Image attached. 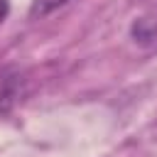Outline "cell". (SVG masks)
Listing matches in <instances>:
<instances>
[{
  "label": "cell",
  "instance_id": "obj_1",
  "mask_svg": "<svg viewBox=\"0 0 157 157\" xmlns=\"http://www.w3.org/2000/svg\"><path fill=\"white\" fill-rule=\"evenodd\" d=\"M27 96H29L27 71L20 66H2L0 69V115H10Z\"/></svg>",
  "mask_w": 157,
  "mask_h": 157
},
{
  "label": "cell",
  "instance_id": "obj_2",
  "mask_svg": "<svg viewBox=\"0 0 157 157\" xmlns=\"http://www.w3.org/2000/svg\"><path fill=\"white\" fill-rule=\"evenodd\" d=\"M71 0H32V5H29V17H47V15H52V12H56V10H61L64 5H69Z\"/></svg>",
  "mask_w": 157,
  "mask_h": 157
},
{
  "label": "cell",
  "instance_id": "obj_3",
  "mask_svg": "<svg viewBox=\"0 0 157 157\" xmlns=\"http://www.w3.org/2000/svg\"><path fill=\"white\" fill-rule=\"evenodd\" d=\"M7 15H10V0H0V25L7 20Z\"/></svg>",
  "mask_w": 157,
  "mask_h": 157
}]
</instances>
